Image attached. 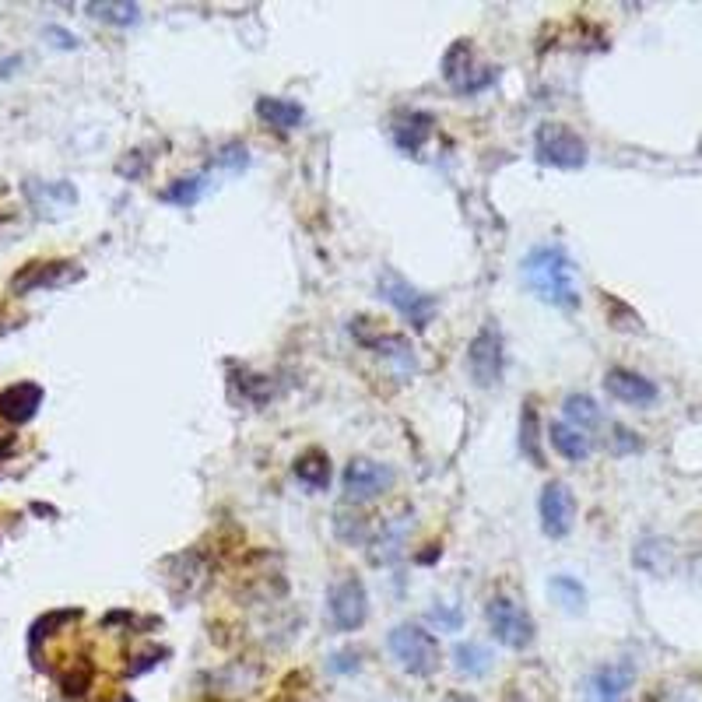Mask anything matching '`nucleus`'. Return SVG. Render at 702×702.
Wrapping results in <instances>:
<instances>
[{"label": "nucleus", "instance_id": "1", "mask_svg": "<svg viewBox=\"0 0 702 702\" xmlns=\"http://www.w3.org/2000/svg\"><path fill=\"white\" fill-rule=\"evenodd\" d=\"M523 281L538 295L541 302L559 309H576L580 306V288H576V267L569 260V253L562 246H538L527 253L523 260Z\"/></svg>", "mask_w": 702, "mask_h": 702}, {"label": "nucleus", "instance_id": "2", "mask_svg": "<svg viewBox=\"0 0 702 702\" xmlns=\"http://www.w3.org/2000/svg\"><path fill=\"white\" fill-rule=\"evenodd\" d=\"M387 646H390V653H394V660L408 674L429 678V674L439 671V643L429 629H422V625L401 622L387 636Z\"/></svg>", "mask_w": 702, "mask_h": 702}, {"label": "nucleus", "instance_id": "3", "mask_svg": "<svg viewBox=\"0 0 702 702\" xmlns=\"http://www.w3.org/2000/svg\"><path fill=\"white\" fill-rule=\"evenodd\" d=\"M485 618L492 636L502 646H509V650H527L534 643V618L520 604L509 601V597H492L485 604Z\"/></svg>", "mask_w": 702, "mask_h": 702}, {"label": "nucleus", "instance_id": "4", "mask_svg": "<svg viewBox=\"0 0 702 702\" xmlns=\"http://www.w3.org/2000/svg\"><path fill=\"white\" fill-rule=\"evenodd\" d=\"M376 288H380V299H387L390 306H394L404 320L415 323L418 330L429 327L432 316H436V299L425 295V292H418L415 285H408V281H404L397 271H383L380 281H376Z\"/></svg>", "mask_w": 702, "mask_h": 702}, {"label": "nucleus", "instance_id": "5", "mask_svg": "<svg viewBox=\"0 0 702 702\" xmlns=\"http://www.w3.org/2000/svg\"><path fill=\"white\" fill-rule=\"evenodd\" d=\"M327 611H330V625L337 632H355L366 625L369 618V594L366 583L355 580V576H344L330 587L327 597Z\"/></svg>", "mask_w": 702, "mask_h": 702}, {"label": "nucleus", "instance_id": "6", "mask_svg": "<svg viewBox=\"0 0 702 702\" xmlns=\"http://www.w3.org/2000/svg\"><path fill=\"white\" fill-rule=\"evenodd\" d=\"M502 369H506V351H502V337L495 327H481L474 334L471 348H467V373L478 387H495L502 380Z\"/></svg>", "mask_w": 702, "mask_h": 702}, {"label": "nucleus", "instance_id": "7", "mask_svg": "<svg viewBox=\"0 0 702 702\" xmlns=\"http://www.w3.org/2000/svg\"><path fill=\"white\" fill-rule=\"evenodd\" d=\"M538 158L555 169H580L587 162V144L566 123H545L538 130Z\"/></svg>", "mask_w": 702, "mask_h": 702}, {"label": "nucleus", "instance_id": "8", "mask_svg": "<svg viewBox=\"0 0 702 702\" xmlns=\"http://www.w3.org/2000/svg\"><path fill=\"white\" fill-rule=\"evenodd\" d=\"M495 74H499L495 67H492V71L474 67V50H471V43H464V39L453 43L450 50H446V57H443V78L450 81L460 95L485 92V88L495 81Z\"/></svg>", "mask_w": 702, "mask_h": 702}, {"label": "nucleus", "instance_id": "9", "mask_svg": "<svg viewBox=\"0 0 702 702\" xmlns=\"http://www.w3.org/2000/svg\"><path fill=\"white\" fill-rule=\"evenodd\" d=\"M541 531L548 538H566L573 531V520H576V499L569 492V485L562 481H548L545 492H541Z\"/></svg>", "mask_w": 702, "mask_h": 702}, {"label": "nucleus", "instance_id": "10", "mask_svg": "<svg viewBox=\"0 0 702 702\" xmlns=\"http://www.w3.org/2000/svg\"><path fill=\"white\" fill-rule=\"evenodd\" d=\"M397 474L390 471L387 464H376V460H351L348 467H344V492H348V499H376V495H383L387 488H394Z\"/></svg>", "mask_w": 702, "mask_h": 702}, {"label": "nucleus", "instance_id": "11", "mask_svg": "<svg viewBox=\"0 0 702 702\" xmlns=\"http://www.w3.org/2000/svg\"><path fill=\"white\" fill-rule=\"evenodd\" d=\"M632 678H636L632 664H604L587 678L583 695H587V702H622L632 688Z\"/></svg>", "mask_w": 702, "mask_h": 702}, {"label": "nucleus", "instance_id": "12", "mask_svg": "<svg viewBox=\"0 0 702 702\" xmlns=\"http://www.w3.org/2000/svg\"><path fill=\"white\" fill-rule=\"evenodd\" d=\"M604 390H608L615 401L636 404V408H646V404L657 401V383L632 373V369H611V373L604 376Z\"/></svg>", "mask_w": 702, "mask_h": 702}, {"label": "nucleus", "instance_id": "13", "mask_svg": "<svg viewBox=\"0 0 702 702\" xmlns=\"http://www.w3.org/2000/svg\"><path fill=\"white\" fill-rule=\"evenodd\" d=\"M432 137V116L422 109H408V113H397L394 120V144L408 155H418L422 144Z\"/></svg>", "mask_w": 702, "mask_h": 702}, {"label": "nucleus", "instance_id": "14", "mask_svg": "<svg viewBox=\"0 0 702 702\" xmlns=\"http://www.w3.org/2000/svg\"><path fill=\"white\" fill-rule=\"evenodd\" d=\"M257 116L274 130H295L302 120H306L302 106L292 99H257Z\"/></svg>", "mask_w": 702, "mask_h": 702}, {"label": "nucleus", "instance_id": "15", "mask_svg": "<svg viewBox=\"0 0 702 702\" xmlns=\"http://www.w3.org/2000/svg\"><path fill=\"white\" fill-rule=\"evenodd\" d=\"M548 439H552V446L562 453L566 460H573V464H580V460L590 457V436L580 429H573V425L566 422H552V429H548Z\"/></svg>", "mask_w": 702, "mask_h": 702}, {"label": "nucleus", "instance_id": "16", "mask_svg": "<svg viewBox=\"0 0 702 702\" xmlns=\"http://www.w3.org/2000/svg\"><path fill=\"white\" fill-rule=\"evenodd\" d=\"M520 453L531 460L534 467H545V450H541V422L534 401L523 404L520 411Z\"/></svg>", "mask_w": 702, "mask_h": 702}, {"label": "nucleus", "instance_id": "17", "mask_svg": "<svg viewBox=\"0 0 702 702\" xmlns=\"http://www.w3.org/2000/svg\"><path fill=\"white\" fill-rule=\"evenodd\" d=\"M453 667L460 674H467V678H481V674L492 671V653H488V646L467 639V643H457V650H453Z\"/></svg>", "mask_w": 702, "mask_h": 702}, {"label": "nucleus", "instance_id": "18", "mask_svg": "<svg viewBox=\"0 0 702 702\" xmlns=\"http://www.w3.org/2000/svg\"><path fill=\"white\" fill-rule=\"evenodd\" d=\"M373 348L380 351V355H383L387 362H394V366L401 369V373H415V369H418L415 348H411L408 337H401V334H383V337H376V341H373Z\"/></svg>", "mask_w": 702, "mask_h": 702}, {"label": "nucleus", "instance_id": "19", "mask_svg": "<svg viewBox=\"0 0 702 702\" xmlns=\"http://www.w3.org/2000/svg\"><path fill=\"white\" fill-rule=\"evenodd\" d=\"M334 534L344 541V545H366L369 534H373V527H369V520L359 513V509L341 506L334 513Z\"/></svg>", "mask_w": 702, "mask_h": 702}, {"label": "nucleus", "instance_id": "20", "mask_svg": "<svg viewBox=\"0 0 702 702\" xmlns=\"http://www.w3.org/2000/svg\"><path fill=\"white\" fill-rule=\"evenodd\" d=\"M562 411H566V425H573V429H580V432H590L594 425H601V408H597V401L587 394H569Z\"/></svg>", "mask_w": 702, "mask_h": 702}, {"label": "nucleus", "instance_id": "21", "mask_svg": "<svg viewBox=\"0 0 702 702\" xmlns=\"http://www.w3.org/2000/svg\"><path fill=\"white\" fill-rule=\"evenodd\" d=\"M295 478H299L302 485H309V488H327L330 485V460H327V453H320V450L302 453V457L295 460Z\"/></svg>", "mask_w": 702, "mask_h": 702}, {"label": "nucleus", "instance_id": "22", "mask_svg": "<svg viewBox=\"0 0 702 702\" xmlns=\"http://www.w3.org/2000/svg\"><path fill=\"white\" fill-rule=\"evenodd\" d=\"M548 590H552V597L562 604L566 611H583V604H587V590L580 587V580H573V576H552V583H548Z\"/></svg>", "mask_w": 702, "mask_h": 702}, {"label": "nucleus", "instance_id": "23", "mask_svg": "<svg viewBox=\"0 0 702 702\" xmlns=\"http://www.w3.org/2000/svg\"><path fill=\"white\" fill-rule=\"evenodd\" d=\"M208 190V183H204V176H190V180H176L172 187L162 190V201L169 204H183V208H190V204L201 201V194Z\"/></svg>", "mask_w": 702, "mask_h": 702}, {"label": "nucleus", "instance_id": "24", "mask_svg": "<svg viewBox=\"0 0 702 702\" xmlns=\"http://www.w3.org/2000/svg\"><path fill=\"white\" fill-rule=\"evenodd\" d=\"M92 18H102L109 25H134L141 18V8L137 4H88Z\"/></svg>", "mask_w": 702, "mask_h": 702}, {"label": "nucleus", "instance_id": "25", "mask_svg": "<svg viewBox=\"0 0 702 702\" xmlns=\"http://www.w3.org/2000/svg\"><path fill=\"white\" fill-rule=\"evenodd\" d=\"M215 165L218 169H229V172H243L246 165H250V155H246L243 144H225V148L215 155Z\"/></svg>", "mask_w": 702, "mask_h": 702}, {"label": "nucleus", "instance_id": "26", "mask_svg": "<svg viewBox=\"0 0 702 702\" xmlns=\"http://www.w3.org/2000/svg\"><path fill=\"white\" fill-rule=\"evenodd\" d=\"M429 622H436L439 629H446V632H457L460 622H464V615H460V611H450L446 604H439V608L429 611Z\"/></svg>", "mask_w": 702, "mask_h": 702}, {"label": "nucleus", "instance_id": "27", "mask_svg": "<svg viewBox=\"0 0 702 702\" xmlns=\"http://www.w3.org/2000/svg\"><path fill=\"white\" fill-rule=\"evenodd\" d=\"M330 671H337V674L359 671V653H351V650L334 653V660H330Z\"/></svg>", "mask_w": 702, "mask_h": 702}, {"label": "nucleus", "instance_id": "28", "mask_svg": "<svg viewBox=\"0 0 702 702\" xmlns=\"http://www.w3.org/2000/svg\"><path fill=\"white\" fill-rule=\"evenodd\" d=\"M615 450L618 453H629V450H639V439L632 436L629 429H615Z\"/></svg>", "mask_w": 702, "mask_h": 702}, {"label": "nucleus", "instance_id": "29", "mask_svg": "<svg viewBox=\"0 0 702 702\" xmlns=\"http://www.w3.org/2000/svg\"><path fill=\"white\" fill-rule=\"evenodd\" d=\"M443 702H474V699H471V695H464V692H450Z\"/></svg>", "mask_w": 702, "mask_h": 702}]
</instances>
